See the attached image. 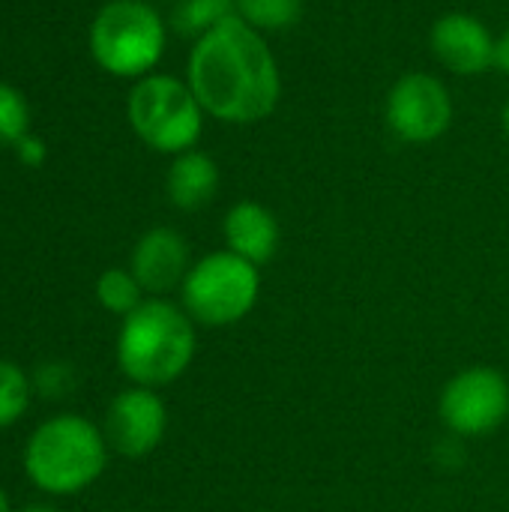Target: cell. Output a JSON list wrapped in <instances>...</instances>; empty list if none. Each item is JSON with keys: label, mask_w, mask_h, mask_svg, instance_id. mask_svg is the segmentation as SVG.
<instances>
[{"label": "cell", "mask_w": 509, "mask_h": 512, "mask_svg": "<svg viewBox=\"0 0 509 512\" xmlns=\"http://www.w3.org/2000/svg\"><path fill=\"white\" fill-rule=\"evenodd\" d=\"M0 512H12V507H9V498H6V492L0 489Z\"/></svg>", "instance_id": "cell-22"}, {"label": "cell", "mask_w": 509, "mask_h": 512, "mask_svg": "<svg viewBox=\"0 0 509 512\" xmlns=\"http://www.w3.org/2000/svg\"><path fill=\"white\" fill-rule=\"evenodd\" d=\"M495 66L509 75V27L501 33V39H498V45H495Z\"/></svg>", "instance_id": "cell-21"}, {"label": "cell", "mask_w": 509, "mask_h": 512, "mask_svg": "<svg viewBox=\"0 0 509 512\" xmlns=\"http://www.w3.org/2000/svg\"><path fill=\"white\" fill-rule=\"evenodd\" d=\"M30 129V108L18 87L0 81V147H15Z\"/></svg>", "instance_id": "cell-18"}, {"label": "cell", "mask_w": 509, "mask_h": 512, "mask_svg": "<svg viewBox=\"0 0 509 512\" xmlns=\"http://www.w3.org/2000/svg\"><path fill=\"white\" fill-rule=\"evenodd\" d=\"M21 512H60V510H54V507H39V504H33V507H27V510H21Z\"/></svg>", "instance_id": "cell-23"}, {"label": "cell", "mask_w": 509, "mask_h": 512, "mask_svg": "<svg viewBox=\"0 0 509 512\" xmlns=\"http://www.w3.org/2000/svg\"><path fill=\"white\" fill-rule=\"evenodd\" d=\"M195 321L165 297H147L117 333V366L135 387L174 384L195 360Z\"/></svg>", "instance_id": "cell-2"}, {"label": "cell", "mask_w": 509, "mask_h": 512, "mask_svg": "<svg viewBox=\"0 0 509 512\" xmlns=\"http://www.w3.org/2000/svg\"><path fill=\"white\" fill-rule=\"evenodd\" d=\"M432 54L456 75H480L495 66V45L489 27L471 12H447L435 21Z\"/></svg>", "instance_id": "cell-10"}, {"label": "cell", "mask_w": 509, "mask_h": 512, "mask_svg": "<svg viewBox=\"0 0 509 512\" xmlns=\"http://www.w3.org/2000/svg\"><path fill=\"white\" fill-rule=\"evenodd\" d=\"M189 267H192L189 243L174 228H165V225L144 231L129 258L132 276L138 279L144 294H153V297H162V294L180 288Z\"/></svg>", "instance_id": "cell-11"}, {"label": "cell", "mask_w": 509, "mask_h": 512, "mask_svg": "<svg viewBox=\"0 0 509 512\" xmlns=\"http://www.w3.org/2000/svg\"><path fill=\"white\" fill-rule=\"evenodd\" d=\"M15 153H18V159H21L24 165H30V168H36V165L45 162V144H42V138H36V135H24V138L15 144Z\"/></svg>", "instance_id": "cell-20"}, {"label": "cell", "mask_w": 509, "mask_h": 512, "mask_svg": "<svg viewBox=\"0 0 509 512\" xmlns=\"http://www.w3.org/2000/svg\"><path fill=\"white\" fill-rule=\"evenodd\" d=\"M186 84L210 117L237 126L267 120L282 93L273 51L240 15L198 36L189 54Z\"/></svg>", "instance_id": "cell-1"}, {"label": "cell", "mask_w": 509, "mask_h": 512, "mask_svg": "<svg viewBox=\"0 0 509 512\" xmlns=\"http://www.w3.org/2000/svg\"><path fill=\"white\" fill-rule=\"evenodd\" d=\"M93 60L117 78H144L165 51V24L144 0H111L90 24Z\"/></svg>", "instance_id": "cell-4"}, {"label": "cell", "mask_w": 509, "mask_h": 512, "mask_svg": "<svg viewBox=\"0 0 509 512\" xmlns=\"http://www.w3.org/2000/svg\"><path fill=\"white\" fill-rule=\"evenodd\" d=\"M135 135L159 153H186L204 129V108L189 84L171 75H144L126 102Z\"/></svg>", "instance_id": "cell-6"}, {"label": "cell", "mask_w": 509, "mask_h": 512, "mask_svg": "<svg viewBox=\"0 0 509 512\" xmlns=\"http://www.w3.org/2000/svg\"><path fill=\"white\" fill-rule=\"evenodd\" d=\"M438 414L459 438L492 435L509 417V381L492 366H471L447 381Z\"/></svg>", "instance_id": "cell-7"}, {"label": "cell", "mask_w": 509, "mask_h": 512, "mask_svg": "<svg viewBox=\"0 0 509 512\" xmlns=\"http://www.w3.org/2000/svg\"><path fill=\"white\" fill-rule=\"evenodd\" d=\"M30 393H33V381L24 375V369L0 357V429L15 426L27 414Z\"/></svg>", "instance_id": "cell-17"}, {"label": "cell", "mask_w": 509, "mask_h": 512, "mask_svg": "<svg viewBox=\"0 0 509 512\" xmlns=\"http://www.w3.org/2000/svg\"><path fill=\"white\" fill-rule=\"evenodd\" d=\"M186 315L201 327H234L261 294V273L234 252H210L195 261L180 285Z\"/></svg>", "instance_id": "cell-5"}, {"label": "cell", "mask_w": 509, "mask_h": 512, "mask_svg": "<svg viewBox=\"0 0 509 512\" xmlns=\"http://www.w3.org/2000/svg\"><path fill=\"white\" fill-rule=\"evenodd\" d=\"M501 117H504V132H507V138H509V102H507V108H504V114H501Z\"/></svg>", "instance_id": "cell-24"}, {"label": "cell", "mask_w": 509, "mask_h": 512, "mask_svg": "<svg viewBox=\"0 0 509 512\" xmlns=\"http://www.w3.org/2000/svg\"><path fill=\"white\" fill-rule=\"evenodd\" d=\"M222 234H225L228 252L252 261L255 267L273 261V255L279 252V237H282L276 216L258 201H237L225 213Z\"/></svg>", "instance_id": "cell-12"}, {"label": "cell", "mask_w": 509, "mask_h": 512, "mask_svg": "<svg viewBox=\"0 0 509 512\" xmlns=\"http://www.w3.org/2000/svg\"><path fill=\"white\" fill-rule=\"evenodd\" d=\"M30 381H33V387H36L42 396L57 399V396H66V393L75 387V372H72V366L54 360V363H42Z\"/></svg>", "instance_id": "cell-19"}, {"label": "cell", "mask_w": 509, "mask_h": 512, "mask_svg": "<svg viewBox=\"0 0 509 512\" xmlns=\"http://www.w3.org/2000/svg\"><path fill=\"white\" fill-rule=\"evenodd\" d=\"M237 9V0H180L174 9V30L183 36H204L225 18H231Z\"/></svg>", "instance_id": "cell-15"}, {"label": "cell", "mask_w": 509, "mask_h": 512, "mask_svg": "<svg viewBox=\"0 0 509 512\" xmlns=\"http://www.w3.org/2000/svg\"><path fill=\"white\" fill-rule=\"evenodd\" d=\"M102 432L114 453L126 459H144L168 432V408L156 390L132 384L111 399Z\"/></svg>", "instance_id": "cell-9"}, {"label": "cell", "mask_w": 509, "mask_h": 512, "mask_svg": "<svg viewBox=\"0 0 509 512\" xmlns=\"http://www.w3.org/2000/svg\"><path fill=\"white\" fill-rule=\"evenodd\" d=\"M117 512H132V510H117Z\"/></svg>", "instance_id": "cell-25"}, {"label": "cell", "mask_w": 509, "mask_h": 512, "mask_svg": "<svg viewBox=\"0 0 509 512\" xmlns=\"http://www.w3.org/2000/svg\"><path fill=\"white\" fill-rule=\"evenodd\" d=\"M105 432L81 414H57L39 423L24 444L27 480L54 498L90 489L108 465Z\"/></svg>", "instance_id": "cell-3"}, {"label": "cell", "mask_w": 509, "mask_h": 512, "mask_svg": "<svg viewBox=\"0 0 509 512\" xmlns=\"http://www.w3.org/2000/svg\"><path fill=\"white\" fill-rule=\"evenodd\" d=\"M96 300H99V306L105 312L126 318L129 312H135L144 303V288L138 285V279L132 276V270L111 267L96 282Z\"/></svg>", "instance_id": "cell-14"}, {"label": "cell", "mask_w": 509, "mask_h": 512, "mask_svg": "<svg viewBox=\"0 0 509 512\" xmlns=\"http://www.w3.org/2000/svg\"><path fill=\"white\" fill-rule=\"evenodd\" d=\"M384 117L396 138L408 144H429L450 129L453 99L441 78L429 72H408L390 87Z\"/></svg>", "instance_id": "cell-8"}, {"label": "cell", "mask_w": 509, "mask_h": 512, "mask_svg": "<svg viewBox=\"0 0 509 512\" xmlns=\"http://www.w3.org/2000/svg\"><path fill=\"white\" fill-rule=\"evenodd\" d=\"M237 15L261 30H288L303 15V0H237Z\"/></svg>", "instance_id": "cell-16"}, {"label": "cell", "mask_w": 509, "mask_h": 512, "mask_svg": "<svg viewBox=\"0 0 509 512\" xmlns=\"http://www.w3.org/2000/svg\"><path fill=\"white\" fill-rule=\"evenodd\" d=\"M165 189L177 210L192 213V210L207 207L219 189V168H216L213 156H207L201 150L180 153L168 168Z\"/></svg>", "instance_id": "cell-13"}]
</instances>
